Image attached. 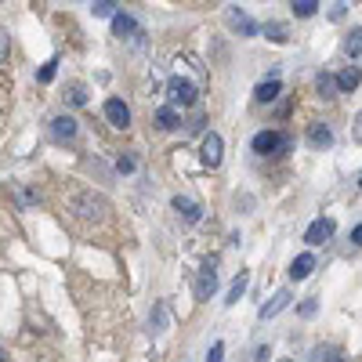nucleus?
<instances>
[{
    "label": "nucleus",
    "instance_id": "f257e3e1",
    "mask_svg": "<svg viewBox=\"0 0 362 362\" xmlns=\"http://www.w3.org/2000/svg\"><path fill=\"white\" fill-rule=\"evenodd\" d=\"M73 210H76L80 221H102L109 203L102 196H95V192H80V196H73Z\"/></svg>",
    "mask_w": 362,
    "mask_h": 362
},
{
    "label": "nucleus",
    "instance_id": "f03ea898",
    "mask_svg": "<svg viewBox=\"0 0 362 362\" xmlns=\"http://www.w3.org/2000/svg\"><path fill=\"white\" fill-rule=\"evenodd\" d=\"M254 153L257 156H272V153H286V148L293 145V138L290 134H276V131H261V134H254Z\"/></svg>",
    "mask_w": 362,
    "mask_h": 362
},
{
    "label": "nucleus",
    "instance_id": "7ed1b4c3",
    "mask_svg": "<svg viewBox=\"0 0 362 362\" xmlns=\"http://www.w3.org/2000/svg\"><path fill=\"white\" fill-rule=\"evenodd\" d=\"M218 290V257H206L203 268H199V279H196V297L199 300H210Z\"/></svg>",
    "mask_w": 362,
    "mask_h": 362
},
{
    "label": "nucleus",
    "instance_id": "20e7f679",
    "mask_svg": "<svg viewBox=\"0 0 362 362\" xmlns=\"http://www.w3.org/2000/svg\"><path fill=\"white\" fill-rule=\"evenodd\" d=\"M167 98H170V105H196V83L192 80H181V76H174L170 83H167Z\"/></svg>",
    "mask_w": 362,
    "mask_h": 362
},
{
    "label": "nucleus",
    "instance_id": "39448f33",
    "mask_svg": "<svg viewBox=\"0 0 362 362\" xmlns=\"http://www.w3.org/2000/svg\"><path fill=\"white\" fill-rule=\"evenodd\" d=\"M221 148H225V141H221V134H203V148H199V160H203V167H221Z\"/></svg>",
    "mask_w": 362,
    "mask_h": 362
},
{
    "label": "nucleus",
    "instance_id": "423d86ee",
    "mask_svg": "<svg viewBox=\"0 0 362 362\" xmlns=\"http://www.w3.org/2000/svg\"><path fill=\"white\" fill-rule=\"evenodd\" d=\"M334 232H337V221H334V218H315V221L308 225L305 239H308L312 247H319V243H326V239H334Z\"/></svg>",
    "mask_w": 362,
    "mask_h": 362
},
{
    "label": "nucleus",
    "instance_id": "0eeeda50",
    "mask_svg": "<svg viewBox=\"0 0 362 362\" xmlns=\"http://www.w3.org/2000/svg\"><path fill=\"white\" fill-rule=\"evenodd\" d=\"M174 210H177V218L185 221V225H199L203 221V206L189 196H174Z\"/></svg>",
    "mask_w": 362,
    "mask_h": 362
},
{
    "label": "nucleus",
    "instance_id": "6e6552de",
    "mask_svg": "<svg viewBox=\"0 0 362 362\" xmlns=\"http://www.w3.org/2000/svg\"><path fill=\"white\" fill-rule=\"evenodd\" d=\"M225 18H228V25L235 29L239 37H257V22L247 15V11H239V8H228L225 11Z\"/></svg>",
    "mask_w": 362,
    "mask_h": 362
},
{
    "label": "nucleus",
    "instance_id": "1a4fd4ad",
    "mask_svg": "<svg viewBox=\"0 0 362 362\" xmlns=\"http://www.w3.org/2000/svg\"><path fill=\"white\" fill-rule=\"evenodd\" d=\"M105 119H109L112 127L124 131V127H131V109L119 102V98H109V102H105Z\"/></svg>",
    "mask_w": 362,
    "mask_h": 362
},
{
    "label": "nucleus",
    "instance_id": "9d476101",
    "mask_svg": "<svg viewBox=\"0 0 362 362\" xmlns=\"http://www.w3.org/2000/svg\"><path fill=\"white\" fill-rule=\"evenodd\" d=\"M290 297H293L290 290H279L276 297L268 300V305H261V312H257V315H261V322H268V319H276V315H279V312H283V308L290 305Z\"/></svg>",
    "mask_w": 362,
    "mask_h": 362
},
{
    "label": "nucleus",
    "instance_id": "9b49d317",
    "mask_svg": "<svg viewBox=\"0 0 362 362\" xmlns=\"http://www.w3.org/2000/svg\"><path fill=\"white\" fill-rule=\"evenodd\" d=\"M76 131H80V127H76V119H73V116H54V119H51V134H54L58 141L76 138Z\"/></svg>",
    "mask_w": 362,
    "mask_h": 362
},
{
    "label": "nucleus",
    "instance_id": "f8f14e48",
    "mask_svg": "<svg viewBox=\"0 0 362 362\" xmlns=\"http://www.w3.org/2000/svg\"><path fill=\"white\" fill-rule=\"evenodd\" d=\"M312 268H315V254H297L290 264V279H308Z\"/></svg>",
    "mask_w": 362,
    "mask_h": 362
},
{
    "label": "nucleus",
    "instance_id": "ddd939ff",
    "mask_svg": "<svg viewBox=\"0 0 362 362\" xmlns=\"http://www.w3.org/2000/svg\"><path fill=\"white\" fill-rule=\"evenodd\" d=\"M167 322H170V308H167V305H156V312L148 315V334L160 337L163 329H167Z\"/></svg>",
    "mask_w": 362,
    "mask_h": 362
},
{
    "label": "nucleus",
    "instance_id": "4468645a",
    "mask_svg": "<svg viewBox=\"0 0 362 362\" xmlns=\"http://www.w3.org/2000/svg\"><path fill=\"white\" fill-rule=\"evenodd\" d=\"M112 33H116L119 40H127V37L138 33V22H134L131 15H116V18H112Z\"/></svg>",
    "mask_w": 362,
    "mask_h": 362
},
{
    "label": "nucleus",
    "instance_id": "2eb2a0df",
    "mask_svg": "<svg viewBox=\"0 0 362 362\" xmlns=\"http://www.w3.org/2000/svg\"><path fill=\"white\" fill-rule=\"evenodd\" d=\"M279 90H283V83H279V80H264V83H257L254 98L264 105V102H276V98H279Z\"/></svg>",
    "mask_w": 362,
    "mask_h": 362
},
{
    "label": "nucleus",
    "instance_id": "dca6fc26",
    "mask_svg": "<svg viewBox=\"0 0 362 362\" xmlns=\"http://www.w3.org/2000/svg\"><path fill=\"white\" fill-rule=\"evenodd\" d=\"M308 141H312L315 148H326L329 141H334V131H329L326 124H312V127H308Z\"/></svg>",
    "mask_w": 362,
    "mask_h": 362
},
{
    "label": "nucleus",
    "instance_id": "f3484780",
    "mask_svg": "<svg viewBox=\"0 0 362 362\" xmlns=\"http://www.w3.org/2000/svg\"><path fill=\"white\" fill-rule=\"evenodd\" d=\"M177 124H181V116H177L174 105H163V109L156 112V127H160V131H174Z\"/></svg>",
    "mask_w": 362,
    "mask_h": 362
},
{
    "label": "nucleus",
    "instance_id": "a211bd4d",
    "mask_svg": "<svg viewBox=\"0 0 362 362\" xmlns=\"http://www.w3.org/2000/svg\"><path fill=\"white\" fill-rule=\"evenodd\" d=\"M247 283H250V272H239V276H235V283L228 286V297H225V305H228V308L235 305V300H239V297H243V290H247Z\"/></svg>",
    "mask_w": 362,
    "mask_h": 362
},
{
    "label": "nucleus",
    "instance_id": "6ab92c4d",
    "mask_svg": "<svg viewBox=\"0 0 362 362\" xmlns=\"http://www.w3.org/2000/svg\"><path fill=\"white\" fill-rule=\"evenodd\" d=\"M344 54L348 58H362V25L351 29V33L344 37Z\"/></svg>",
    "mask_w": 362,
    "mask_h": 362
},
{
    "label": "nucleus",
    "instance_id": "aec40b11",
    "mask_svg": "<svg viewBox=\"0 0 362 362\" xmlns=\"http://www.w3.org/2000/svg\"><path fill=\"white\" fill-rule=\"evenodd\" d=\"M358 80H362L358 69H341V73H337V87H341V90H355Z\"/></svg>",
    "mask_w": 362,
    "mask_h": 362
},
{
    "label": "nucleus",
    "instance_id": "412c9836",
    "mask_svg": "<svg viewBox=\"0 0 362 362\" xmlns=\"http://www.w3.org/2000/svg\"><path fill=\"white\" fill-rule=\"evenodd\" d=\"M90 15L95 18H116V4L112 0H95V4H90Z\"/></svg>",
    "mask_w": 362,
    "mask_h": 362
},
{
    "label": "nucleus",
    "instance_id": "4be33fe9",
    "mask_svg": "<svg viewBox=\"0 0 362 362\" xmlns=\"http://www.w3.org/2000/svg\"><path fill=\"white\" fill-rule=\"evenodd\" d=\"M290 8H293V15H297V18H312V15L319 11V4H315V0H293Z\"/></svg>",
    "mask_w": 362,
    "mask_h": 362
},
{
    "label": "nucleus",
    "instance_id": "5701e85b",
    "mask_svg": "<svg viewBox=\"0 0 362 362\" xmlns=\"http://www.w3.org/2000/svg\"><path fill=\"white\" fill-rule=\"evenodd\" d=\"M264 37H268V40H276V44H286V40H290L283 22H268V25H264Z\"/></svg>",
    "mask_w": 362,
    "mask_h": 362
},
{
    "label": "nucleus",
    "instance_id": "b1692460",
    "mask_svg": "<svg viewBox=\"0 0 362 362\" xmlns=\"http://www.w3.org/2000/svg\"><path fill=\"white\" fill-rule=\"evenodd\" d=\"M312 358H315V362H341V351H337V348H326V344H319V348L312 351Z\"/></svg>",
    "mask_w": 362,
    "mask_h": 362
},
{
    "label": "nucleus",
    "instance_id": "393cba45",
    "mask_svg": "<svg viewBox=\"0 0 362 362\" xmlns=\"http://www.w3.org/2000/svg\"><path fill=\"white\" fill-rule=\"evenodd\" d=\"M334 90H341V87H337V76H326V73H322V76H319V95L329 98Z\"/></svg>",
    "mask_w": 362,
    "mask_h": 362
},
{
    "label": "nucleus",
    "instance_id": "a878e982",
    "mask_svg": "<svg viewBox=\"0 0 362 362\" xmlns=\"http://www.w3.org/2000/svg\"><path fill=\"white\" fill-rule=\"evenodd\" d=\"M54 69H58V58H47L44 69L37 73V80H40V83H51V80H54Z\"/></svg>",
    "mask_w": 362,
    "mask_h": 362
},
{
    "label": "nucleus",
    "instance_id": "bb28decb",
    "mask_svg": "<svg viewBox=\"0 0 362 362\" xmlns=\"http://www.w3.org/2000/svg\"><path fill=\"white\" fill-rule=\"evenodd\" d=\"M69 102H73V105H83V102H87V90H83L80 83H73V87H69Z\"/></svg>",
    "mask_w": 362,
    "mask_h": 362
},
{
    "label": "nucleus",
    "instance_id": "cd10ccee",
    "mask_svg": "<svg viewBox=\"0 0 362 362\" xmlns=\"http://www.w3.org/2000/svg\"><path fill=\"white\" fill-rule=\"evenodd\" d=\"M225 358V344L218 341V344H210V351H206V362H221Z\"/></svg>",
    "mask_w": 362,
    "mask_h": 362
},
{
    "label": "nucleus",
    "instance_id": "c85d7f7f",
    "mask_svg": "<svg viewBox=\"0 0 362 362\" xmlns=\"http://www.w3.org/2000/svg\"><path fill=\"white\" fill-rule=\"evenodd\" d=\"M344 15H348V4H344V0H337V4L329 8V18H334V22H341Z\"/></svg>",
    "mask_w": 362,
    "mask_h": 362
},
{
    "label": "nucleus",
    "instance_id": "c756f323",
    "mask_svg": "<svg viewBox=\"0 0 362 362\" xmlns=\"http://www.w3.org/2000/svg\"><path fill=\"white\" fill-rule=\"evenodd\" d=\"M116 170H119V174H131V170H134V160H131V156H119V160H116Z\"/></svg>",
    "mask_w": 362,
    "mask_h": 362
},
{
    "label": "nucleus",
    "instance_id": "7c9ffc66",
    "mask_svg": "<svg viewBox=\"0 0 362 362\" xmlns=\"http://www.w3.org/2000/svg\"><path fill=\"white\" fill-rule=\"evenodd\" d=\"M315 308H319V300H315V297H308L305 305H300V315H315Z\"/></svg>",
    "mask_w": 362,
    "mask_h": 362
},
{
    "label": "nucleus",
    "instance_id": "2f4dec72",
    "mask_svg": "<svg viewBox=\"0 0 362 362\" xmlns=\"http://www.w3.org/2000/svg\"><path fill=\"white\" fill-rule=\"evenodd\" d=\"M351 138H355V141H362V112L355 116V124H351Z\"/></svg>",
    "mask_w": 362,
    "mask_h": 362
},
{
    "label": "nucleus",
    "instance_id": "473e14b6",
    "mask_svg": "<svg viewBox=\"0 0 362 362\" xmlns=\"http://www.w3.org/2000/svg\"><path fill=\"white\" fill-rule=\"evenodd\" d=\"M268 355H272V348H268V344H261V348L254 351V362H268Z\"/></svg>",
    "mask_w": 362,
    "mask_h": 362
},
{
    "label": "nucleus",
    "instance_id": "72a5a7b5",
    "mask_svg": "<svg viewBox=\"0 0 362 362\" xmlns=\"http://www.w3.org/2000/svg\"><path fill=\"white\" fill-rule=\"evenodd\" d=\"M351 239H355V247H362V225H358V228H351Z\"/></svg>",
    "mask_w": 362,
    "mask_h": 362
},
{
    "label": "nucleus",
    "instance_id": "f704fd0d",
    "mask_svg": "<svg viewBox=\"0 0 362 362\" xmlns=\"http://www.w3.org/2000/svg\"><path fill=\"white\" fill-rule=\"evenodd\" d=\"M358 189H362V174H358Z\"/></svg>",
    "mask_w": 362,
    "mask_h": 362
},
{
    "label": "nucleus",
    "instance_id": "c9c22d12",
    "mask_svg": "<svg viewBox=\"0 0 362 362\" xmlns=\"http://www.w3.org/2000/svg\"><path fill=\"white\" fill-rule=\"evenodd\" d=\"M283 362H290V358H283Z\"/></svg>",
    "mask_w": 362,
    "mask_h": 362
}]
</instances>
